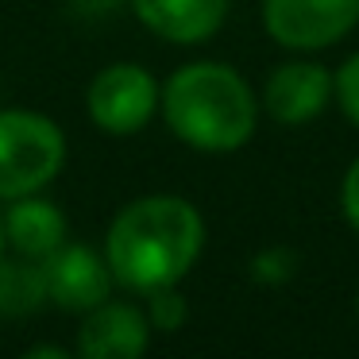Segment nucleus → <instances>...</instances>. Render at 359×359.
Returning <instances> with one entry per match:
<instances>
[{
	"label": "nucleus",
	"instance_id": "1",
	"mask_svg": "<svg viewBox=\"0 0 359 359\" xmlns=\"http://www.w3.org/2000/svg\"><path fill=\"white\" fill-rule=\"evenodd\" d=\"M205 243L201 212L186 197L155 194L124 205L104 236L112 282L151 294L163 286H178L197 263Z\"/></svg>",
	"mask_w": 359,
	"mask_h": 359
},
{
	"label": "nucleus",
	"instance_id": "2",
	"mask_svg": "<svg viewBox=\"0 0 359 359\" xmlns=\"http://www.w3.org/2000/svg\"><path fill=\"white\" fill-rule=\"evenodd\" d=\"M158 109L182 143L209 155L240 151L259 116L248 81L220 62H189L174 70L158 93Z\"/></svg>",
	"mask_w": 359,
	"mask_h": 359
},
{
	"label": "nucleus",
	"instance_id": "3",
	"mask_svg": "<svg viewBox=\"0 0 359 359\" xmlns=\"http://www.w3.org/2000/svg\"><path fill=\"white\" fill-rule=\"evenodd\" d=\"M66 163V135L50 116L32 109L0 112V201L39 194Z\"/></svg>",
	"mask_w": 359,
	"mask_h": 359
},
{
	"label": "nucleus",
	"instance_id": "4",
	"mask_svg": "<svg viewBox=\"0 0 359 359\" xmlns=\"http://www.w3.org/2000/svg\"><path fill=\"white\" fill-rule=\"evenodd\" d=\"M86 112L101 132L132 135L158 112V81L135 62H116L89 81Z\"/></svg>",
	"mask_w": 359,
	"mask_h": 359
},
{
	"label": "nucleus",
	"instance_id": "5",
	"mask_svg": "<svg viewBox=\"0 0 359 359\" xmlns=\"http://www.w3.org/2000/svg\"><path fill=\"white\" fill-rule=\"evenodd\" d=\"M263 24L290 50H320L359 24V0H263Z\"/></svg>",
	"mask_w": 359,
	"mask_h": 359
},
{
	"label": "nucleus",
	"instance_id": "6",
	"mask_svg": "<svg viewBox=\"0 0 359 359\" xmlns=\"http://www.w3.org/2000/svg\"><path fill=\"white\" fill-rule=\"evenodd\" d=\"M43 286H47V302L66 313H89L93 305L109 302L112 294V271L109 259L97 255L86 243L66 240L58 251L43 259Z\"/></svg>",
	"mask_w": 359,
	"mask_h": 359
},
{
	"label": "nucleus",
	"instance_id": "7",
	"mask_svg": "<svg viewBox=\"0 0 359 359\" xmlns=\"http://www.w3.org/2000/svg\"><path fill=\"white\" fill-rule=\"evenodd\" d=\"M151 344V320L128 302H101L78 328V351L86 359H140Z\"/></svg>",
	"mask_w": 359,
	"mask_h": 359
},
{
	"label": "nucleus",
	"instance_id": "8",
	"mask_svg": "<svg viewBox=\"0 0 359 359\" xmlns=\"http://www.w3.org/2000/svg\"><path fill=\"white\" fill-rule=\"evenodd\" d=\"M332 93V74L317 62H286L266 81V112L278 124H309Z\"/></svg>",
	"mask_w": 359,
	"mask_h": 359
},
{
	"label": "nucleus",
	"instance_id": "9",
	"mask_svg": "<svg viewBox=\"0 0 359 359\" xmlns=\"http://www.w3.org/2000/svg\"><path fill=\"white\" fill-rule=\"evenodd\" d=\"M147 32L166 43H205L220 32L228 0H132Z\"/></svg>",
	"mask_w": 359,
	"mask_h": 359
},
{
	"label": "nucleus",
	"instance_id": "10",
	"mask_svg": "<svg viewBox=\"0 0 359 359\" xmlns=\"http://www.w3.org/2000/svg\"><path fill=\"white\" fill-rule=\"evenodd\" d=\"M4 240L32 263H43L50 251H58L66 243V217L55 201L39 194L16 197L4 209Z\"/></svg>",
	"mask_w": 359,
	"mask_h": 359
},
{
	"label": "nucleus",
	"instance_id": "11",
	"mask_svg": "<svg viewBox=\"0 0 359 359\" xmlns=\"http://www.w3.org/2000/svg\"><path fill=\"white\" fill-rule=\"evenodd\" d=\"M47 297L43 266L27 263H0V313H27Z\"/></svg>",
	"mask_w": 359,
	"mask_h": 359
},
{
	"label": "nucleus",
	"instance_id": "12",
	"mask_svg": "<svg viewBox=\"0 0 359 359\" xmlns=\"http://www.w3.org/2000/svg\"><path fill=\"white\" fill-rule=\"evenodd\" d=\"M151 302H147V320L151 328H158V332H174V328H182V320H186V302H182V294L174 286H163V290H151Z\"/></svg>",
	"mask_w": 359,
	"mask_h": 359
},
{
	"label": "nucleus",
	"instance_id": "13",
	"mask_svg": "<svg viewBox=\"0 0 359 359\" xmlns=\"http://www.w3.org/2000/svg\"><path fill=\"white\" fill-rule=\"evenodd\" d=\"M332 89L340 97V109L351 124H359V55H351L348 62L340 66V74L332 78Z\"/></svg>",
	"mask_w": 359,
	"mask_h": 359
},
{
	"label": "nucleus",
	"instance_id": "14",
	"mask_svg": "<svg viewBox=\"0 0 359 359\" xmlns=\"http://www.w3.org/2000/svg\"><path fill=\"white\" fill-rule=\"evenodd\" d=\"M344 217H348L351 228L359 232V158L351 163L348 178H344Z\"/></svg>",
	"mask_w": 359,
	"mask_h": 359
},
{
	"label": "nucleus",
	"instance_id": "15",
	"mask_svg": "<svg viewBox=\"0 0 359 359\" xmlns=\"http://www.w3.org/2000/svg\"><path fill=\"white\" fill-rule=\"evenodd\" d=\"M70 4L81 12V16H104V12L116 8L120 0H70Z\"/></svg>",
	"mask_w": 359,
	"mask_h": 359
},
{
	"label": "nucleus",
	"instance_id": "16",
	"mask_svg": "<svg viewBox=\"0 0 359 359\" xmlns=\"http://www.w3.org/2000/svg\"><path fill=\"white\" fill-rule=\"evenodd\" d=\"M27 355H32V359H35V355H55V359H62L66 351H58V348H32Z\"/></svg>",
	"mask_w": 359,
	"mask_h": 359
},
{
	"label": "nucleus",
	"instance_id": "17",
	"mask_svg": "<svg viewBox=\"0 0 359 359\" xmlns=\"http://www.w3.org/2000/svg\"><path fill=\"white\" fill-rule=\"evenodd\" d=\"M4 243L8 240H4V217H0V259H4Z\"/></svg>",
	"mask_w": 359,
	"mask_h": 359
}]
</instances>
